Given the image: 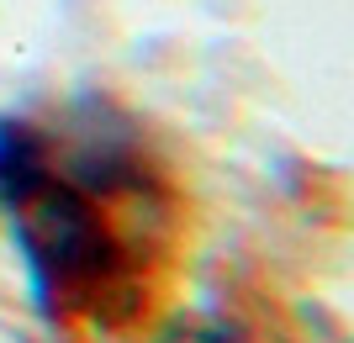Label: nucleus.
<instances>
[{
  "mask_svg": "<svg viewBox=\"0 0 354 343\" xmlns=\"http://www.w3.org/2000/svg\"><path fill=\"white\" fill-rule=\"evenodd\" d=\"M48 148L43 137L32 133L27 121H11L0 117V206L6 211H21L32 195L48 185Z\"/></svg>",
  "mask_w": 354,
  "mask_h": 343,
  "instance_id": "f03ea898",
  "label": "nucleus"
},
{
  "mask_svg": "<svg viewBox=\"0 0 354 343\" xmlns=\"http://www.w3.org/2000/svg\"><path fill=\"white\" fill-rule=\"evenodd\" d=\"M164 343H243L233 328H222V322H201V328H180V333H169Z\"/></svg>",
  "mask_w": 354,
  "mask_h": 343,
  "instance_id": "7ed1b4c3",
  "label": "nucleus"
},
{
  "mask_svg": "<svg viewBox=\"0 0 354 343\" xmlns=\"http://www.w3.org/2000/svg\"><path fill=\"white\" fill-rule=\"evenodd\" d=\"M11 217H16V248L27 259L32 296L43 312H53V296H69L74 285H90L111 269V238L74 185L48 179Z\"/></svg>",
  "mask_w": 354,
  "mask_h": 343,
  "instance_id": "f257e3e1",
  "label": "nucleus"
}]
</instances>
